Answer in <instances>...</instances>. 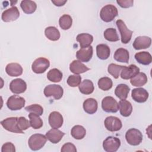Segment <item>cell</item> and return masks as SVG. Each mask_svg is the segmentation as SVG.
I'll return each instance as SVG.
<instances>
[{"label":"cell","mask_w":152,"mask_h":152,"mask_svg":"<svg viewBox=\"0 0 152 152\" xmlns=\"http://www.w3.org/2000/svg\"><path fill=\"white\" fill-rule=\"evenodd\" d=\"M118 11L116 7L113 5L108 4L104 6L100 10V18L104 22L109 23L113 20L118 15Z\"/></svg>","instance_id":"6da1fadb"},{"label":"cell","mask_w":152,"mask_h":152,"mask_svg":"<svg viewBox=\"0 0 152 152\" xmlns=\"http://www.w3.org/2000/svg\"><path fill=\"white\" fill-rule=\"evenodd\" d=\"M46 137L41 134H34L30 136L28 141L30 148L33 151L41 149L46 142Z\"/></svg>","instance_id":"7a4b0ae2"},{"label":"cell","mask_w":152,"mask_h":152,"mask_svg":"<svg viewBox=\"0 0 152 152\" xmlns=\"http://www.w3.org/2000/svg\"><path fill=\"white\" fill-rule=\"evenodd\" d=\"M125 139L129 144L136 146L142 142V134L140 130L136 128H131L126 131Z\"/></svg>","instance_id":"3957f363"},{"label":"cell","mask_w":152,"mask_h":152,"mask_svg":"<svg viewBox=\"0 0 152 152\" xmlns=\"http://www.w3.org/2000/svg\"><path fill=\"white\" fill-rule=\"evenodd\" d=\"M44 94L46 97H53L56 100L60 99L64 93L62 87L57 84H49L45 87L43 91Z\"/></svg>","instance_id":"277c9868"},{"label":"cell","mask_w":152,"mask_h":152,"mask_svg":"<svg viewBox=\"0 0 152 152\" xmlns=\"http://www.w3.org/2000/svg\"><path fill=\"white\" fill-rule=\"evenodd\" d=\"M102 107L106 112L116 113L119 110V104L113 97L106 96L102 101Z\"/></svg>","instance_id":"5b68a950"},{"label":"cell","mask_w":152,"mask_h":152,"mask_svg":"<svg viewBox=\"0 0 152 152\" xmlns=\"http://www.w3.org/2000/svg\"><path fill=\"white\" fill-rule=\"evenodd\" d=\"M116 24L121 34L122 43L124 44L129 43L131 39L133 31L127 28L125 23L122 20H118L116 21Z\"/></svg>","instance_id":"8992f818"},{"label":"cell","mask_w":152,"mask_h":152,"mask_svg":"<svg viewBox=\"0 0 152 152\" xmlns=\"http://www.w3.org/2000/svg\"><path fill=\"white\" fill-rule=\"evenodd\" d=\"M49 66V61L45 58L40 57L35 59L33 62L31 69L36 74H42L46 71Z\"/></svg>","instance_id":"52a82bcc"},{"label":"cell","mask_w":152,"mask_h":152,"mask_svg":"<svg viewBox=\"0 0 152 152\" xmlns=\"http://www.w3.org/2000/svg\"><path fill=\"white\" fill-rule=\"evenodd\" d=\"M121 145L120 140L115 137H107L103 142V147L106 152H115Z\"/></svg>","instance_id":"ba28073f"},{"label":"cell","mask_w":152,"mask_h":152,"mask_svg":"<svg viewBox=\"0 0 152 152\" xmlns=\"http://www.w3.org/2000/svg\"><path fill=\"white\" fill-rule=\"evenodd\" d=\"M25 99L17 95L10 96L7 102V106L11 110H18L22 109L25 105Z\"/></svg>","instance_id":"9c48e42d"},{"label":"cell","mask_w":152,"mask_h":152,"mask_svg":"<svg viewBox=\"0 0 152 152\" xmlns=\"http://www.w3.org/2000/svg\"><path fill=\"white\" fill-rule=\"evenodd\" d=\"M17 117H10L7 118L1 122V125L3 128L11 132L23 134V132L20 130L17 125Z\"/></svg>","instance_id":"30bf717a"},{"label":"cell","mask_w":152,"mask_h":152,"mask_svg":"<svg viewBox=\"0 0 152 152\" xmlns=\"http://www.w3.org/2000/svg\"><path fill=\"white\" fill-rule=\"evenodd\" d=\"M104 124L106 129L110 132L118 131L122 126L121 121L118 118L113 116L107 117L104 121Z\"/></svg>","instance_id":"8fae6325"},{"label":"cell","mask_w":152,"mask_h":152,"mask_svg":"<svg viewBox=\"0 0 152 152\" xmlns=\"http://www.w3.org/2000/svg\"><path fill=\"white\" fill-rule=\"evenodd\" d=\"M10 89L14 94H21L27 89V84L21 78L12 80L10 84Z\"/></svg>","instance_id":"7c38bea8"},{"label":"cell","mask_w":152,"mask_h":152,"mask_svg":"<svg viewBox=\"0 0 152 152\" xmlns=\"http://www.w3.org/2000/svg\"><path fill=\"white\" fill-rule=\"evenodd\" d=\"M140 72V68L134 64H131L128 66H123L121 71V77L124 80L131 79Z\"/></svg>","instance_id":"4fadbf2b"},{"label":"cell","mask_w":152,"mask_h":152,"mask_svg":"<svg viewBox=\"0 0 152 152\" xmlns=\"http://www.w3.org/2000/svg\"><path fill=\"white\" fill-rule=\"evenodd\" d=\"M20 17V12L18 8L14 6L5 10L1 15L2 20L4 22L8 23L16 20Z\"/></svg>","instance_id":"5bb4252c"},{"label":"cell","mask_w":152,"mask_h":152,"mask_svg":"<svg viewBox=\"0 0 152 152\" xmlns=\"http://www.w3.org/2000/svg\"><path fill=\"white\" fill-rule=\"evenodd\" d=\"M131 97L136 102L144 103L148 98V93L143 88H136L132 90Z\"/></svg>","instance_id":"9a60e30c"},{"label":"cell","mask_w":152,"mask_h":152,"mask_svg":"<svg viewBox=\"0 0 152 152\" xmlns=\"http://www.w3.org/2000/svg\"><path fill=\"white\" fill-rule=\"evenodd\" d=\"M49 124L52 128H59L62 126L64 119L62 115L56 111H53L49 114L48 118Z\"/></svg>","instance_id":"2e32d148"},{"label":"cell","mask_w":152,"mask_h":152,"mask_svg":"<svg viewBox=\"0 0 152 152\" xmlns=\"http://www.w3.org/2000/svg\"><path fill=\"white\" fill-rule=\"evenodd\" d=\"M151 44V39L147 36H138L133 42L132 46L135 50L148 48Z\"/></svg>","instance_id":"e0dca14e"},{"label":"cell","mask_w":152,"mask_h":152,"mask_svg":"<svg viewBox=\"0 0 152 152\" xmlns=\"http://www.w3.org/2000/svg\"><path fill=\"white\" fill-rule=\"evenodd\" d=\"M93 47L90 46L87 48H81L76 53L77 58L81 62H88L92 58Z\"/></svg>","instance_id":"ac0fdd59"},{"label":"cell","mask_w":152,"mask_h":152,"mask_svg":"<svg viewBox=\"0 0 152 152\" xmlns=\"http://www.w3.org/2000/svg\"><path fill=\"white\" fill-rule=\"evenodd\" d=\"M64 135V132L56 128H52L46 133V138L53 144L58 143Z\"/></svg>","instance_id":"d6986e66"},{"label":"cell","mask_w":152,"mask_h":152,"mask_svg":"<svg viewBox=\"0 0 152 152\" xmlns=\"http://www.w3.org/2000/svg\"><path fill=\"white\" fill-rule=\"evenodd\" d=\"M23 68L18 63L8 64L5 68L7 74L11 77H18L23 74Z\"/></svg>","instance_id":"ffe728a7"},{"label":"cell","mask_w":152,"mask_h":152,"mask_svg":"<svg viewBox=\"0 0 152 152\" xmlns=\"http://www.w3.org/2000/svg\"><path fill=\"white\" fill-rule=\"evenodd\" d=\"M69 69L72 73L75 74H80L87 72L90 69V68L86 66L81 61L74 60L70 64Z\"/></svg>","instance_id":"44dd1931"},{"label":"cell","mask_w":152,"mask_h":152,"mask_svg":"<svg viewBox=\"0 0 152 152\" xmlns=\"http://www.w3.org/2000/svg\"><path fill=\"white\" fill-rule=\"evenodd\" d=\"M119 109L121 115L124 117H128L132 112V106L131 103L125 99L119 101Z\"/></svg>","instance_id":"7402d4cb"},{"label":"cell","mask_w":152,"mask_h":152,"mask_svg":"<svg viewBox=\"0 0 152 152\" xmlns=\"http://www.w3.org/2000/svg\"><path fill=\"white\" fill-rule=\"evenodd\" d=\"M98 104L96 99L93 98H88L83 103L84 110L88 114H93L97 110Z\"/></svg>","instance_id":"603a6c76"},{"label":"cell","mask_w":152,"mask_h":152,"mask_svg":"<svg viewBox=\"0 0 152 152\" xmlns=\"http://www.w3.org/2000/svg\"><path fill=\"white\" fill-rule=\"evenodd\" d=\"M76 40L80 43L81 48H84L90 46L93 41V37L88 33H81L77 35Z\"/></svg>","instance_id":"cb8c5ba5"},{"label":"cell","mask_w":152,"mask_h":152,"mask_svg":"<svg viewBox=\"0 0 152 152\" xmlns=\"http://www.w3.org/2000/svg\"><path fill=\"white\" fill-rule=\"evenodd\" d=\"M113 58L118 62L128 64L129 59V52L124 48H119L115 51Z\"/></svg>","instance_id":"d4e9b609"},{"label":"cell","mask_w":152,"mask_h":152,"mask_svg":"<svg viewBox=\"0 0 152 152\" xmlns=\"http://www.w3.org/2000/svg\"><path fill=\"white\" fill-rule=\"evenodd\" d=\"M96 53L100 59L106 60L110 56V50L107 45L99 44L96 46Z\"/></svg>","instance_id":"484cf974"},{"label":"cell","mask_w":152,"mask_h":152,"mask_svg":"<svg viewBox=\"0 0 152 152\" xmlns=\"http://www.w3.org/2000/svg\"><path fill=\"white\" fill-rule=\"evenodd\" d=\"M135 59L140 64L147 65L151 64L152 61V57L151 54L148 52H140L135 53Z\"/></svg>","instance_id":"4316f807"},{"label":"cell","mask_w":152,"mask_h":152,"mask_svg":"<svg viewBox=\"0 0 152 152\" xmlns=\"http://www.w3.org/2000/svg\"><path fill=\"white\" fill-rule=\"evenodd\" d=\"M80 91L84 94H90L94 90V87L93 82L90 80H84L78 86Z\"/></svg>","instance_id":"83f0119b"},{"label":"cell","mask_w":152,"mask_h":152,"mask_svg":"<svg viewBox=\"0 0 152 152\" xmlns=\"http://www.w3.org/2000/svg\"><path fill=\"white\" fill-rule=\"evenodd\" d=\"M130 88L125 84H120L117 86L115 90V94L121 100L126 99L129 92Z\"/></svg>","instance_id":"f1b7e54d"},{"label":"cell","mask_w":152,"mask_h":152,"mask_svg":"<svg viewBox=\"0 0 152 152\" xmlns=\"http://www.w3.org/2000/svg\"><path fill=\"white\" fill-rule=\"evenodd\" d=\"M20 7L23 12L27 14H30L35 12L37 5L35 2L30 0H23L20 3Z\"/></svg>","instance_id":"f546056e"},{"label":"cell","mask_w":152,"mask_h":152,"mask_svg":"<svg viewBox=\"0 0 152 152\" xmlns=\"http://www.w3.org/2000/svg\"><path fill=\"white\" fill-rule=\"evenodd\" d=\"M147 82V77L144 72H139L131 79V84L135 87H141L145 85Z\"/></svg>","instance_id":"4dcf8cb0"},{"label":"cell","mask_w":152,"mask_h":152,"mask_svg":"<svg viewBox=\"0 0 152 152\" xmlns=\"http://www.w3.org/2000/svg\"><path fill=\"white\" fill-rule=\"evenodd\" d=\"M45 34L50 40L56 41L60 38V32L58 28L53 26H49L45 28Z\"/></svg>","instance_id":"1f68e13d"},{"label":"cell","mask_w":152,"mask_h":152,"mask_svg":"<svg viewBox=\"0 0 152 152\" xmlns=\"http://www.w3.org/2000/svg\"><path fill=\"white\" fill-rule=\"evenodd\" d=\"M71 134L76 140H81L86 136V130L81 125H75L71 129Z\"/></svg>","instance_id":"d6a6232c"},{"label":"cell","mask_w":152,"mask_h":152,"mask_svg":"<svg viewBox=\"0 0 152 152\" xmlns=\"http://www.w3.org/2000/svg\"><path fill=\"white\" fill-rule=\"evenodd\" d=\"M62 73L57 68L51 69L47 74L48 79L52 82H60L62 78Z\"/></svg>","instance_id":"836d02e7"},{"label":"cell","mask_w":152,"mask_h":152,"mask_svg":"<svg viewBox=\"0 0 152 152\" xmlns=\"http://www.w3.org/2000/svg\"><path fill=\"white\" fill-rule=\"evenodd\" d=\"M28 118L30 119V125L33 129H37L42 127L43 121L40 118L39 115L33 113H30L28 115Z\"/></svg>","instance_id":"e575fe53"},{"label":"cell","mask_w":152,"mask_h":152,"mask_svg":"<svg viewBox=\"0 0 152 152\" xmlns=\"http://www.w3.org/2000/svg\"><path fill=\"white\" fill-rule=\"evenodd\" d=\"M72 24V19L68 14H64L62 15L59 19V24L60 27L64 30L70 28Z\"/></svg>","instance_id":"d590c367"},{"label":"cell","mask_w":152,"mask_h":152,"mask_svg":"<svg viewBox=\"0 0 152 152\" xmlns=\"http://www.w3.org/2000/svg\"><path fill=\"white\" fill-rule=\"evenodd\" d=\"M113 86V82L112 80L107 77H102L98 81L99 88L103 91H107L110 90Z\"/></svg>","instance_id":"8d00e7d4"},{"label":"cell","mask_w":152,"mask_h":152,"mask_svg":"<svg viewBox=\"0 0 152 152\" xmlns=\"http://www.w3.org/2000/svg\"><path fill=\"white\" fill-rule=\"evenodd\" d=\"M104 37L106 40L109 42L118 41L119 38L115 28H108L104 31Z\"/></svg>","instance_id":"74e56055"},{"label":"cell","mask_w":152,"mask_h":152,"mask_svg":"<svg viewBox=\"0 0 152 152\" xmlns=\"http://www.w3.org/2000/svg\"><path fill=\"white\" fill-rule=\"evenodd\" d=\"M122 68V65H119L115 64H110L108 66L107 71L114 78L117 79L119 76Z\"/></svg>","instance_id":"f35d334b"},{"label":"cell","mask_w":152,"mask_h":152,"mask_svg":"<svg viewBox=\"0 0 152 152\" xmlns=\"http://www.w3.org/2000/svg\"><path fill=\"white\" fill-rule=\"evenodd\" d=\"M81 77L79 74H75L69 75L67 79V84L70 87H75L78 86L81 83Z\"/></svg>","instance_id":"ab89813d"},{"label":"cell","mask_w":152,"mask_h":152,"mask_svg":"<svg viewBox=\"0 0 152 152\" xmlns=\"http://www.w3.org/2000/svg\"><path fill=\"white\" fill-rule=\"evenodd\" d=\"M26 111L29 112L30 113H33L37 114L39 116L42 115L43 113V107L37 104H33L30 106H28L25 107Z\"/></svg>","instance_id":"60d3db41"},{"label":"cell","mask_w":152,"mask_h":152,"mask_svg":"<svg viewBox=\"0 0 152 152\" xmlns=\"http://www.w3.org/2000/svg\"><path fill=\"white\" fill-rule=\"evenodd\" d=\"M17 125H18V128L21 131L26 130L28 128H29L30 126H31L30 124V121H28L26 118H24L23 116H21V117L18 118Z\"/></svg>","instance_id":"b9f144b4"},{"label":"cell","mask_w":152,"mask_h":152,"mask_svg":"<svg viewBox=\"0 0 152 152\" xmlns=\"http://www.w3.org/2000/svg\"><path fill=\"white\" fill-rule=\"evenodd\" d=\"M61 151L62 152H76L77 148L71 142H66L62 145Z\"/></svg>","instance_id":"7bdbcfd3"},{"label":"cell","mask_w":152,"mask_h":152,"mask_svg":"<svg viewBox=\"0 0 152 152\" xmlns=\"http://www.w3.org/2000/svg\"><path fill=\"white\" fill-rule=\"evenodd\" d=\"M1 151L2 152H10V151L15 152V145L12 142H7L2 145Z\"/></svg>","instance_id":"ee69618b"},{"label":"cell","mask_w":152,"mask_h":152,"mask_svg":"<svg viewBox=\"0 0 152 152\" xmlns=\"http://www.w3.org/2000/svg\"><path fill=\"white\" fill-rule=\"evenodd\" d=\"M116 2L119 5L124 8H129L133 6L134 1L133 0H124V1H116Z\"/></svg>","instance_id":"f6af8a7d"},{"label":"cell","mask_w":152,"mask_h":152,"mask_svg":"<svg viewBox=\"0 0 152 152\" xmlns=\"http://www.w3.org/2000/svg\"><path fill=\"white\" fill-rule=\"evenodd\" d=\"M67 2V1H62V0H57V1H52V2L53 4H54L55 5L57 6V7H61L63 6L66 2Z\"/></svg>","instance_id":"bcb514c9"}]
</instances>
